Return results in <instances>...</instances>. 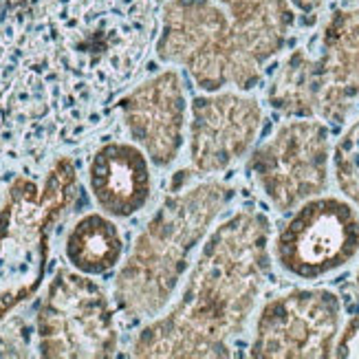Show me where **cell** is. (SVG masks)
I'll list each match as a JSON object with an SVG mask.
<instances>
[{"instance_id": "6da1fadb", "label": "cell", "mask_w": 359, "mask_h": 359, "mask_svg": "<svg viewBox=\"0 0 359 359\" xmlns=\"http://www.w3.org/2000/svg\"><path fill=\"white\" fill-rule=\"evenodd\" d=\"M157 34L154 0H0V157L95 128Z\"/></svg>"}, {"instance_id": "7a4b0ae2", "label": "cell", "mask_w": 359, "mask_h": 359, "mask_svg": "<svg viewBox=\"0 0 359 359\" xmlns=\"http://www.w3.org/2000/svg\"><path fill=\"white\" fill-rule=\"evenodd\" d=\"M271 221L238 208L216 223L198 247L179 295L152 318L133 357H231L271 276Z\"/></svg>"}, {"instance_id": "3957f363", "label": "cell", "mask_w": 359, "mask_h": 359, "mask_svg": "<svg viewBox=\"0 0 359 359\" xmlns=\"http://www.w3.org/2000/svg\"><path fill=\"white\" fill-rule=\"evenodd\" d=\"M233 196L236 190L225 179L179 170L115 276L113 298L123 316L152 320L163 313L190 269L192 254Z\"/></svg>"}, {"instance_id": "277c9868", "label": "cell", "mask_w": 359, "mask_h": 359, "mask_svg": "<svg viewBox=\"0 0 359 359\" xmlns=\"http://www.w3.org/2000/svg\"><path fill=\"white\" fill-rule=\"evenodd\" d=\"M75 163L57 157L44 183L18 177L0 208V320L34 295L46 271L49 236L77 198Z\"/></svg>"}, {"instance_id": "5b68a950", "label": "cell", "mask_w": 359, "mask_h": 359, "mask_svg": "<svg viewBox=\"0 0 359 359\" xmlns=\"http://www.w3.org/2000/svg\"><path fill=\"white\" fill-rule=\"evenodd\" d=\"M154 55L168 67H181L203 93H252L262 82L241 55L229 15L216 0H165Z\"/></svg>"}, {"instance_id": "8992f818", "label": "cell", "mask_w": 359, "mask_h": 359, "mask_svg": "<svg viewBox=\"0 0 359 359\" xmlns=\"http://www.w3.org/2000/svg\"><path fill=\"white\" fill-rule=\"evenodd\" d=\"M331 154L329 123L318 117H287L249 152L245 172L276 212L289 214L326 192Z\"/></svg>"}, {"instance_id": "52a82bcc", "label": "cell", "mask_w": 359, "mask_h": 359, "mask_svg": "<svg viewBox=\"0 0 359 359\" xmlns=\"http://www.w3.org/2000/svg\"><path fill=\"white\" fill-rule=\"evenodd\" d=\"M36 333L40 357L49 359H104L119 348L111 298L77 269L55 271L38 311Z\"/></svg>"}, {"instance_id": "ba28073f", "label": "cell", "mask_w": 359, "mask_h": 359, "mask_svg": "<svg viewBox=\"0 0 359 359\" xmlns=\"http://www.w3.org/2000/svg\"><path fill=\"white\" fill-rule=\"evenodd\" d=\"M359 254V210L339 196H316L298 205L271 241V256L287 276L316 283Z\"/></svg>"}, {"instance_id": "9c48e42d", "label": "cell", "mask_w": 359, "mask_h": 359, "mask_svg": "<svg viewBox=\"0 0 359 359\" xmlns=\"http://www.w3.org/2000/svg\"><path fill=\"white\" fill-rule=\"evenodd\" d=\"M341 329V300L331 289H291L262 304L254 322L249 357L326 359L333 357Z\"/></svg>"}, {"instance_id": "30bf717a", "label": "cell", "mask_w": 359, "mask_h": 359, "mask_svg": "<svg viewBox=\"0 0 359 359\" xmlns=\"http://www.w3.org/2000/svg\"><path fill=\"white\" fill-rule=\"evenodd\" d=\"M264 123L262 104L245 90L201 93L190 104L187 157L196 177H218L252 152Z\"/></svg>"}, {"instance_id": "8fae6325", "label": "cell", "mask_w": 359, "mask_h": 359, "mask_svg": "<svg viewBox=\"0 0 359 359\" xmlns=\"http://www.w3.org/2000/svg\"><path fill=\"white\" fill-rule=\"evenodd\" d=\"M133 142L152 165L170 168L185 146L187 90L177 69H163L139 82L115 102Z\"/></svg>"}, {"instance_id": "7c38bea8", "label": "cell", "mask_w": 359, "mask_h": 359, "mask_svg": "<svg viewBox=\"0 0 359 359\" xmlns=\"http://www.w3.org/2000/svg\"><path fill=\"white\" fill-rule=\"evenodd\" d=\"M320 119L344 123L359 100V3L335 9L316 40Z\"/></svg>"}, {"instance_id": "4fadbf2b", "label": "cell", "mask_w": 359, "mask_h": 359, "mask_svg": "<svg viewBox=\"0 0 359 359\" xmlns=\"http://www.w3.org/2000/svg\"><path fill=\"white\" fill-rule=\"evenodd\" d=\"M88 187L104 214L130 218L152 196V161L135 142H106L88 161Z\"/></svg>"}, {"instance_id": "5bb4252c", "label": "cell", "mask_w": 359, "mask_h": 359, "mask_svg": "<svg viewBox=\"0 0 359 359\" xmlns=\"http://www.w3.org/2000/svg\"><path fill=\"white\" fill-rule=\"evenodd\" d=\"M231 22V34L238 51L256 75L285 51L298 13L289 0H216Z\"/></svg>"}, {"instance_id": "9a60e30c", "label": "cell", "mask_w": 359, "mask_h": 359, "mask_svg": "<svg viewBox=\"0 0 359 359\" xmlns=\"http://www.w3.org/2000/svg\"><path fill=\"white\" fill-rule=\"evenodd\" d=\"M123 238L113 216L90 212L77 221L65 241V256L73 269L106 276L121 262Z\"/></svg>"}, {"instance_id": "2e32d148", "label": "cell", "mask_w": 359, "mask_h": 359, "mask_svg": "<svg viewBox=\"0 0 359 359\" xmlns=\"http://www.w3.org/2000/svg\"><path fill=\"white\" fill-rule=\"evenodd\" d=\"M267 104L283 117H318L320 119V82L313 55L298 46L273 73L267 88Z\"/></svg>"}, {"instance_id": "e0dca14e", "label": "cell", "mask_w": 359, "mask_h": 359, "mask_svg": "<svg viewBox=\"0 0 359 359\" xmlns=\"http://www.w3.org/2000/svg\"><path fill=\"white\" fill-rule=\"evenodd\" d=\"M331 165L339 192L359 210V115L337 139L331 154Z\"/></svg>"}, {"instance_id": "ac0fdd59", "label": "cell", "mask_w": 359, "mask_h": 359, "mask_svg": "<svg viewBox=\"0 0 359 359\" xmlns=\"http://www.w3.org/2000/svg\"><path fill=\"white\" fill-rule=\"evenodd\" d=\"M333 357L337 359H359V313L346 320L335 339Z\"/></svg>"}, {"instance_id": "d6986e66", "label": "cell", "mask_w": 359, "mask_h": 359, "mask_svg": "<svg viewBox=\"0 0 359 359\" xmlns=\"http://www.w3.org/2000/svg\"><path fill=\"white\" fill-rule=\"evenodd\" d=\"M289 3L295 9V13H300L302 18H306L309 22H316L318 20V13L326 5V0H289Z\"/></svg>"}, {"instance_id": "ffe728a7", "label": "cell", "mask_w": 359, "mask_h": 359, "mask_svg": "<svg viewBox=\"0 0 359 359\" xmlns=\"http://www.w3.org/2000/svg\"><path fill=\"white\" fill-rule=\"evenodd\" d=\"M355 289H357V295H359V267L355 271Z\"/></svg>"}, {"instance_id": "44dd1931", "label": "cell", "mask_w": 359, "mask_h": 359, "mask_svg": "<svg viewBox=\"0 0 359 359\" xmlns=\"http://www.w3.org/2000/svg\"><path fill=\"white\" fill-rule=\"evenodd\" d=\"M346 3H351V5H355V3H359V0H346Z\"/></svg>"}]
</instances>
